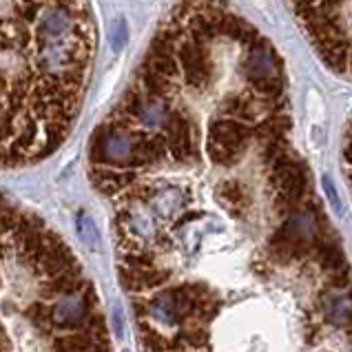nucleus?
I'll list each match as a JSON object with an SVG mask.
<instances>
[{
    "label": "nucleus",
    "instance_id": "f257e3e1",
    "mask_svg": "<svg viewBox=\"0 0 352 352\" xmlns=\"http://www.w3.org/2000/svg\"><path fill=\"white\" fill-rule=\"evenodd\" d=\"M96 52L91 0H0V168L34 164L69 138Z\"/></svg>",
    "mask_w": 352,
    "mask_h": 352
},
{
    "label": "nucleus",
    "instance_id": "20e7f679",
    "mask_svg": "<svg viewBox=\"0 0 352 352\" xmlns=\"http://www.w3.org/2000/svg\"><path fill=\"white\" fill-rule=\"evenodd\" d=\"M12 339H9L7 330L0 326V352H12Z\"/></svg>",
    "mask_w": 352,
    "mask_h": 352
},
{
    "label": "nucleus",
    "instance_id": "f03ea898",
    "mask_svg": "<svg viewBox=\"0 0 352 352\" xmlns=\"http://www.w3.org/2000/svg\"><path fill=\"white\" fill-rule=\"evenodd\" d=\"M321 63L352 85V0H286Z\"/></svg>",
    "mask_w": 352,
    "mask_h": 352
},
{
    "label": "nucleus",
    "instance_id": "7ed1b4c3",
    "mask_svg": "<svg viewBox=\"0 0 352 352\" xmlns=\"http://www.w3.org/2000/svg\"><path fill=\"white\" fill-rule=\"evenodd\" d=\"M341 162H344V173H346L350 193H352V113H350L348 124H346L344 144H341Z\"/></svg>",
    "mask_w": 352,
    "mask_h": 352
}]
</instances>
